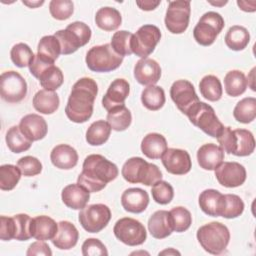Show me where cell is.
I'll return each instance as SVG.
<instances>
[{"label": "cell", "instance_id": "6da1fadb", "mask_svg": "<svg viewBox=\"0 0 256 256\" xmlns=\"http://www.w3.org/2000/svg\"><path fill=\"white\" fill-rule=\"evenodd\" d=\"M97 93L98 86L92 78H80L73 85L65 107L68 119L75 123H84L89 120L93 114Z\"/></svg>", "mask_w": 256, "mask_h": 256}, {"label": "cell", "instance_id": "7a4b0ae2", "mask_svg": "<svg viewBox=\"0 0 256 256\" xmlns=\"http://www.w3.org/2000/svg\"><path fill=\"white\" fill-rule=\"evenodd\" d=\"M117 166L102 155H88L82 165V172L77 178V183L90 193L99 192L107 183L118 176Z\"/></svg>", "mask_w": 256, "mask_h": 256}, {"label": "cell", "instance_id": "3957f363", "mask_svg": "<svg viewBox=\"0 0 256 256\" xmlns=\"http://www.w3.org/2000/svg\"><path fill=\"white\" fill-rule=\"evenodd\" d=\"M121 174L129 183H141L146 186H152L162 179V172L157 165L149 163L141 157L129 158L124 163Z\"/></svg>", "mask_w": 256, "mask_h": 256}, {"label": "cell", "instance_id": "277c9868", "mask_svg": "<svg viewBox=\"0 0 256 256\" xmlns=\"http://www.w3.org/2000/svg\"><path fill=\"white\" fill-rule=\"evenodd\" d=\"M197 240L201 247L208 253L219 255L225 251L229 244L230 232L220 222H210L197 230Z\"/></svg>", "mask_w": 256, "mask_h": 256}, {"label": "cell", "instance_id": "5b68a950", "mask_svg": "<svg viewBox=\"0 0 256 256\" xmlns=\"http://www.w3.org/2000/svg\"><path fill=\"white\" fill-rule=\"evenodd\" d=\"M61 46V54L69 55L86 45L91 38V29L84 22L75 21L65 29L54 33Z\"/></svg>", "mask_w": 256, "mask_h": 256}, {"label": "cell", "instance_id": "8992f818", "mask_svg": "<svg viewBox=\"0 0 256 256\" xmlns=\"http://www.w3.org/2000/svg\"><path fill=\"white\" fill-rule=\"evenodd\" d=\"M85 61L91 71L110 72L122 64L123 56L117 54L111 44H103L89 49Z\"/></svg>", "mask_w": 256, "mask_h": 256}, {"label": "cell", "instance_id": "52a82bcc", "mask_svg": "<svg viewBox=\"0 0 256 256\" xmlns=\"http://www.w3.org/2000/svg\"><path fill=\"white\" fill-rule=\"evenodd\" d=\"M186 116L194 126L214 138H217L224 127L216 116L214 109L205 102L199 101L190 109Z\"/></svg>", "mask_w": 256, "mask_h": 256}, {"label": "cell", "instance_id": "ba28073f", "mask_svg": "<svg viewBox=\"0 0 256 256\" xmlns=\"http://www.w3.org/2000/svg\"><path fill=\"white\" fill-rule=\"evenodd\" d=\"M224 25V19L219 13L214 11L206 12L194 27V39L202 46H210L222 31Z\"/></svg>", "mask_w": 256, "mask_h": 256}, {"label": "cell", "instance_id": "9c48e42d", "mask_svg": "<svg viewBox=\"0 0 256 256\" xmlns=\"http://www.w3.org/2000/svg\"><path fill=\"white\" fill-rule=\"evenodd\" d=\"M111 219V211L104 204H91L80 210L78 220L81 226L89 233H98L103 230Z\"/></svg>", "mask_w": 256, "mask_h": 256}, {"label": "cell", "instance_id": "30bf717a", "mask_svg": "<svg viewBox=\"0 0 256 256\" xmlns=\"http://www.w3.org/2000/svg\"><path fill=\"white\" fill-rule=\"evenodd\" d=\"M115 237L128 246H137L145 242L147 232L144 225L133 218L124 217L119 219L113 228Z\"/></svg>", "mask_w": 256, "mask_h": 256}, {"label": "cell", "instance_id": "8fae6325", "mask_svg": "<svg viewBox=\"0 0 256 256\" xmlns=\"http://www.w3.org/2000/svg\"><path fill=\"white\" fill-rule=\"evenodd\" d=\"M160 38L161 32L157 26L152 24L141 26L136 33L133 34L131 40L132 53L138 57L147 58V56L154 51Z\"/></svg>", "mask_w": 256, "mask_h": 256}, {"label": "cell", "instance_id": "7c38bea8", "mask_svg": "<svg viewBox=\"0 0 256 256\" xmlns=\"http://www.w3.org/2000/svg\"><path fill=\"white\" fill-rule=\"evenodd\" d=\"M191 13V3L187 0L170 1L165 15V26L173 34L183 33L188 25Z\"/></svg>", "mask_w": 256, "mask_h": 256}, {"label": "cell", "instance_id": "4fadbf2b", "mask_svg": "<svg viewBox=\"0 0 256 256\" xmlns=\"http://www.w3.org/2000/svg\"><path fill=\"white\" fill-rule=\"evenodd\" d=\"M27 94V83L16 71L3 72L0 78V95L8 103H18Z\"/></svg>", "mask_w": 256, "mask_h": 256}, {"label": "cell", "instance_id": "5bb4252c", "mask_svg": "<svg viewBox=\"0 0 256 256\" xmlns=\"http://www.w3.org/2000/svg\"><path fill=\"white\" fill-rule=\"evenodd\" d=\"M170 96L177 108L185 115L200 101L192 83L183 79L177 80L172 84Z\"/></svg>", "mask_w": 256, "mask_h": 256}, {"label": "cell", "instance_id": "9a60e30c", "mask_svg": "<svg viewBox=\"0 0 256 256\" xmlns=\"http://www.w3.org/2000/svg\"><path fill=\"white\" fill-rule=\"evenodd\" d=\"M215 177L222 186L234 188L245 182L246 170L238 162H222L215 169Z\"/></svg>", "mask_w": 256, "mask_h": 256}, {"label": "cell", "instance_id": "2e32d148", "mask_svg": "<svg viewBox=\"0 0 256 256\" xmlns=\"http://www.w3.org/2000/svg\"><path fill=\"white\" fill-rule=\"evenodd\" d=\"M161 160L167 172L174 175H184L192 167L190 155L183 149L168 148L162 155Z\"/></svg>", "mask_w": 256, "mask_h": 256}, {"label": "cell", "instance_id": "e0dca14e", "mask_svg": "<svg viewBox=\"0 0 256 256\" xmlns=\"http://www.w3.org/2000/svg\"><path fill=\"white\" fill-rule=\"evenodd\" d=\"M134 77L141 85H155L161 77V67L151 58H142L134 66Z\"/></svg>", "mask_w": 256, "mask_h": 256}, {"label": "cell", "instance_id": "ac0fdd59", "mask_svg": "<svg viewBox=\"0 0 256 256\" xmlns=\"http://www.w3.org/2000/svg\"><path fill=\"white\" fill-rule=\"evenodd\" d=\"M130 92L129 83L123 78L115 79L108 87L106 94L102 98V105L110 111L113 108L125 105V100Z\"/></svg>", "mask_w": 256, "mask_h": 256}, {"label": "cell", "instance_id": "d6986e66", "mask_svg": "<svg viewBox=\"0 0 256 256\" xmlns=\"http://www.w3.org/2000/svg\"><path fill=\"white\" fill-rule=\"evenodd\" d=\"M21 132L32 142L43 139L48 131L45 119L38 114L25 115L19 123Z\"/></svg>", "mask_w": 256, "mask_h": 256}, {"label": "cell", "instance_id": "ffe728a7", "mask_svg": "<svg viewBox=\"0 0 256 256\" xmlns=\"http://www.w3.org/2000/svg\"><path fill=\"white\" fill-rule=\"evenodd\" d=\"M199 206L201 210L212 217L222 215L225 195L215 189H206L199 195Z\"/></svg>", "mask_w": 256, "mask_h": 256}, {"label": "cell", "instance_id": "44dd1931", "mask_svg": "<svg viewBox=\"0 0 256 256\" xmlns=\"http://www.w3.org/2000/svg\"><path fill=\"white\" fill-rule=\"evenodd\" d=\"M149 204L148 193L141 188H128L121 196L122 207L131 213H142Z\"/></svg>", "mask_w": 256, "mask_h": 256}, {"label": "cell", "instance_id": "7402d4cb", "mask_svg": "<svg viewBox=\"0 0 256 256\" xmlns=\"http://www.w3.org/2000/svg\"><path fill=\"white\" fill-rule=\"evenodd\" d=\"M148 229L152 237L156 239H164L171 235L174 230L170 212L166 210L154 212L148 220Z\"/></svg>", "mask_w": 256, "mask_h": 256}, {"label": "cell", "instance_id": "603a6c76", "mask_svg": "<svg viewBox=\"0 0 256 256\" xmlns=\"http://www.w3.org/2000/svg\"><path fill=\"white\" fill-rule=\"evenodd\" d=\"M197 160L204 170H215L224 160V151L216 144L207 143L198 149Z\"/></svg>", "mask_w": 256, "mask_h": 256}, {"label": "cell", "instance_id": "cb8c5ba5", "mask_svg": "<svg viewBox=\"0 0 256 256\" xmlns=\"http://www.w3.org/2000/svg\"><path fill=\"white\" fill-rule=\"evenodd\" d=\"M61 198L68 208L81 210L87 205L90 199V192L78 183L69 184L63 188Z\"/></svg>", "mask_w": 256, "mask_h": 256}, {"label": "cell", "instance_id": "d4e9b609", "mask_svg": "<svg viewBox=\"0 0 256 256\" xmlns=\"http://www.w3.org/2000/svg\"><path fill=\"white\" fill-rule=\"evenodd\" d=\"M50 159L56 168L69 170L77 165L78 153L68 144H59L52 149Z\"/></svg>", "mask_w": 256, "mask_h": 256}, {"label": "cell", "instance_id": "484cf974", "mask_svg": "<svg viewBox=\"0 0 256 256\" xmlns=\"http://www.w3.org/2000/svg\"><path fill=\"white\" fill-rule=\"evenodd\" d=\"M79 232L74 224L69 221H60L52 243L58 249L69 250L77 244Z\"/></svg>", "mask_w": 256, "mask_h": 256}, {"label": "cell", "instance_id": "4316f807", "mask_svg": "<svg viewBox=\"0 0 256 256\" xmlns=\"http://www.w3.org/2000/svg\"><path fill=\"white\" fill-rule=\"evenodd\" d=\"M58 230V224L49 216L40 215L32 218L31 235L36 240H52Z\"/></svg>", "mask_w": 256, "mask_h": 256}, {"label": "cell", "instance_id": "83f0119b", "mask_svg": "<svg viewBox=\"0 0 256 256\" xmlns=\"http://www.w3.org/2000/svg\"><path fill=\"white\" fill-rule=\"evenodd\" d=\"M167 149V141L162 134L149 133L142 139L141 151L149 159L161 158Z\"/></svg>", "mask_w": 256, "mask_h": 256}, {"label": "cell", "instance_id": "f1b7e54d", "mask_svg": "<svg viewBox=\"0 0 256 256\" xmlns=\"http://www.w3.org/2000/svg\"><path fill=\"white\" fill-rule=\"evenodd\" d=\"M60 104L59 97L56 92L49 90H39L33 97V106L36 111L42 114L54 113Z\"/></svg>", "mask_w": 256, "mask_h": 256}, {"label": "cell", "instance_id": "f546056e", "mask_svg": "<svg viewBox=\"0 0 256 256\" xmlns=\"http://www.w3.org/2000/svg\"><path fill=\"white\" fill-rule=\"evenodd\" d=\"M122 22L120 12L113 7H102L95 15L96 25L104 31H114L119 28Z\"/></svg>", "mask_w": 256, "mask_h": 256}, {"label": "cell", "instance_id": "4dcf8cb0", "mask_svg": "<svg viewBox=\"0 0 256 256\" xmlns=\"http://www.w3.org/2000/svg\"><path fill=\"white\" fill-rule=\"evenodd\" d=\"M250 41L248 30L240 25L230 27L225 35V43L227 47L234 51H240L246 48Z\"/></svg>", "mask_w": 256, "mask_h": 256}, {"label": "cell", "instance_id": "1f68e13d", "mask_svg": "<svg viewBox=\"0 0 256 256\" xmlns=\"http://www.w3.org/2000/svg\"><path fill=\"white\" fill-rule=\"evenodd\" d=\"M111 130L112 129L107 121L97 120L87 129L86 141L92 146H100L108 140Z\"/></svg>", "mask_w": 256, "mask_h": 256}, {"label": "cell", "instance_id": "d6a6232c", "mask_svg": "<svg viewBox=\"0 0 256 256\" xmlns=\"http://www.w3.org/2000/svg\"><path fill=\"white\" fill-rule=\"evenodd\" d=\"M224 88L229 96L237 97L243 94L247 88V80L240 70H231L224 77Z\"/></svg>", "mask_w": 256, "mask_h": 256}, {"label": "cell", "instance_id": "836d02e7", "mask_svg": "<svg viewBox=\"0 0 256 256\" xmlns=\"http://www.w3.org/2000/svg\"><path fill=\"white\" fill-rule=\"evenodd\" d=\"M165 92L160 86H147L141 93L142 104L151 111H157L162 108L165 104Z\"/></svg>", "mask_w": 256, "mask_h": 256}, {"label": "cell", "instance_id": "e575fe53", "mask_svg": "<svg viewBox=\"0 0 256 256\" xmlns=\"http://www.w3.org/2000/svg\"><path fill=\"white\" fill-rule=\"evenodd\" d=\"M132 121V115L130 110L125 106H119L108 111L107 122L110 125L111 129L115 131H124L126 130Z\"/></svg>", "mask_w": 256, "mask_h": 256}, {"label": "cell", "instance_id": "d590c367", "mask_svg": "<svg viewBox=\"0 0 256 256\" xmlns=\"http://www.w3.org/2000/svg\"><path fill=\"white\" fill-rule=\"evenodd\" d=\"M5 140L8 148L13 153H21L27 151L32 145V141L29 140L21 132L19 126L10 127L6 132Z\"/></svg>", "mask_w": 256, "mask_h": 256}, {"label": "cell", "instance_id": "8d00e7d4", "mask_svg": "<svg viewBox=\"0 0 256 256\" xmlns=\"http://www.w3.org/2000/svg\"><path fill=\"white\" fill-rule=\"evenodd\" d=\"M199 90L201 95L212 102L218 101L222 97L223 89L220 80L214 75L204 76L199 83Z\"/></svg>", "mask_w": 256, "mask_h": 256}, {"label": "cell", "instance_id": "74e56055", "mask_svg": "<svg viewBox=\"0 0 256 256\" xmlns=\"http://www.w3.org/2000/svg\"><path fill=\"white\" fill-rule=\"evenodd\" d=\"M233 116L240 123L248 124L252 122L256 117V99L246 97L240 100L233 110Z\"/></svg>", "mask_w": 256, "mask_h": 256}, {"label": "cell", "instance_id": "f35d334b", "mask_svg": "<svg viewBox=\"0 0 256 256\" xmlns=\"http://www.w3.org/2000/svg\"><path fill=\"white\" fill-rule=\"evenodd\" d=\"M37 54L47 60L55 62L61 54V46L58 39L54 35L42 37L37 46Z\"/></svg>", "mask_w": 256, "mask_h": 256}, {"label": "cell", "instance_id": "ab89813d", "mask_svg": "<svg viewBox=\"0 0 256 256\" xmlns=\"http://www.w3.org/2000/svg\"><path fill=\"white\" fill-rule=\"evenodd\" d=\"M233 131L236 136V146L233 155L242 157L252 154L255 149L253 134L246 129H235Z\"/></svg>", "mask_w": 256, "mask_h": 256}, {"label": "cell", "instance_id": "60d3db41", "mask_svg": "<svg viewBox=\"0 0 256 256\" xmlns=\"http://www.w3.org/2000/svg\"><path fill=\"white\" fill-rule=\"evenodd\" d=\"M38 80L42 88H44L45 90L55 91L63 84L64 77L59 67L51 65L40 74Z\"/></svg>", "mask_w": 256, "mask_h": 256}, {"label": "cell", "instance_id": "b9f144b4", "mask_svg": "<svg viewBox=\"0 0 256 256\" xmlns=\"http://www.w3.org/2000/svg\"><path fill=\"white\" fill-rule=\"evenodd\" d=\"M21 171L12 164H4L0 166V189L10 191L16 187L20 178Z\"/></svg>", "mask_w": 256, "mask_h": 256}, {"label": "cell", "instance_id": "7bdbcfd3", "mask_svg": "<svg viewBox=\"0 0 256 256\" xmlns=\"http://www.w3.org/2000/svg\"><path fill=\"white\" fill-rule=\"evenodd\" d=\"M133 34L126 30H120L113 34L111 39V46L113 50L121 55V56H127L132 54L131 49V40H132Z\"/></svg>", "mask_w": 256, "mask_h": 256}, {"label": "cell", "instance_id": "ee69618b", "mask_svg": "<svg viewBox=\"0 0 256 256\" xmlns=\"http://www.w3.org/2000/svg\"><path fill=\"white\" fill-rule=\"evenodd\" d=\"M169 212L174 231L184 232L187 229H189L192 223V216L189 210L182 206H177L172 208Z\"/></svg>", "mask_w": 256, "mask_h": 256}, {"label": "cell", "instance_id": "f6af8a7d", "mask_svg": "<svg viewBox=\"0 0 256 256\" xmlns=\"http://www.w3.org/2000/svg\"><path fill=\"white\" fill-rule=\"evenodd\" d=\"M33 51L31 48L25 43H17L15 44L10 51V57L12 62L20 68H24L29 66L30 62L34 58Z\"/></svg>", "mask_w": 256, "mask_h": 256}, {"label": "cell", "instance_id": "bcb514c9", "mask_svg": "<svg viewBox=\"0 0 256 256\" xmlns=\"http://www.w3.org/2000/svg\"><path fill=\"white\" fill-rule=\"evenodd\" d=\"M151 194L153 200L161 205L170 203L174 197V190L171 184L166 181L159 180L152 185Z\"/></svg>", "mask_w": 256, "mask_h": 256}, {"label": "cell", "instance_id": "7dc6e473", "mask_svg": "<svg viewBox=\"0 0 256 256\" xmlns=\"http://www.w3.org/2000/svg\"><path fill=\"white\" fill-rule=\"evenodd\" d=\"M244 211V202L235 194H225L224 208L221 217L232 219L240 216Z\"/></svg>", "mask_w": 256, "mask_h": 256}, {"label": "cell", "instance_id": "c3c4849f", "mask_svg": "<svg viewBox=\"0 0 256 256\" xmlns=\"http://www.w3.org/2000/svg\"><path fill=\"white\" fill-rule=\"evenodd\" d=\"M49 11L54 19L62 21L70 18L74 11V5L70 0H52L49 3Z\"/></svg>", "mask_w": 256, "mask_h": 256}, {"label": "cell", "instance_id": "681fc988", "mask_svg": "<svg viewBox=\"0 0 256 256\" xmlns=\"http://www.w3.org/2000/svg\"><path fill=\"white\" fill-rule=\"evenodd\" d=\"M16 226L15 238L18 241H26L29 240L31 235V221L32 218L27 214H17L13 216Z\"/></svg>", "mask_w": 256, "mask_h": 256}, {"label": "cell", "instance_id": "f907efd6", "mask_svg": "<svg viewBox=\"0 0 256 256\" xmlns=\"http://www.w3.org/2000/svg\"><path fill=\"white\" fill-rule=\"evenodd\" d=\"M17 167L20 169L22 175L26 177L36 176L42 171V164L40 160L33 156H24L17 162Z\"/></svg>", "mask_w": 256, "mask_h": 256}, {"label": "cell", "instance_id": "816d5d0a", "mask_svg": "<svg viewBox=\"0 0 256 256\" xmlns=\"http://www.w3.org/2000/svg\"><path fill=\"white\" fill-rule=\"evenodd\" d=\"M82 254L84 256H106L108 251L99 239L88 238L82 244Z\"/></svg>", "mask_w": 256, "mask_h": 256}, {"label": "cell", "instance_id": "f5cc1de1", "mask_svg": "<svg viewBox=\"0 0 256 256\" xmlns=\"http://www.w3.org/2000/svg\"><path fill=\"white\" fill-rule=\"evenodd\" d=\"M217 140L224 152L234 154L236 146V136L231 127H223L221 133L217 136Z\"/></svg>", "mask_w": 256, "mask_h": 256}, {"label": "cell", "instance_id": "db71d44e", "mask_svg": "<svg viewBox=\"0 0 256 256\" xmlns=\"http://www.w3.org/2000/svg\"><path fill=\"white\" fill-rule=\"evenodd\" d=\"M16 226L13 217H0V239L3 241H9L15 238Z\"/></svg>", "mask_w": 256, "mask_h": 256}, {"label": "cell", "instance_id": "11a10c76", "mask_svg": "<svg viewBox=\"0 0 256 256\" xmlns=\"http://www.w3.org/2000/svg\"><path fill=\"white\" fill-rule=\"evenodd\" d=\"M51 65H54V62L50 61V60H47L43 57H41L40 55H35L34 58L32 59V61L30 62L29 64V70H30V73L38 79V77L40 76V74L46 69L48 68L49 66Z\"/></svg>", "mask_w": 256, "mask_h": 256}, {"label": "cell", "instance_id": "9f6ffc18", "mask_svg": "<svg viewBox=\"0 0 256 256\" xmlns=\"http://www.w3.org/2000/svg\"><path fill=\"white\" fill-rule=\"evenodd\" d=\"M26 254L28 256H33V255H44V256H51L52 255V251L49 247V245L45 242V241H41L38 240L34 243H32Z\"/></svg>", "mask_w": 256, "mask_h": 256}, {"label": "cell", "instance_id": "6f0895ef", "mask_svg": "<svg viewBox=\"0 0 256 256\" xmlns=\"http://www.w3.org/2000/svg\"><path fill=\"white\" fill-rule=\"evenodd\" d=\"M161 1H152V0H144V1H136V5L144 11H151L154 10Z\"/></svg>", "mask_w": 256, "mask_h": 256}, {"label": "cell", "instance_id": "680465c9", "mask_svg": "<svg viewBox=\"0 0 256 256\" xmlns=\"http://www.w3.org/2000/svg\"><path fill=\"white\" fill-rule=\"evenodd\" d=\"M238 6L241 10L245 12H254L256 10V2L255 1H237Z\"/></svg>", "mask_w": 256, "mask_h": 256}, {"label": "cell", "instance_id": "91938a15", "mask_svg": "<svg viewBox=\"0 0 256 256\" xmlns=\"http://www.w3.org/2000/svg\"><path fill=\"white\" fill-rule=\"evenodd\" d=\"M254 74H255V67L254 68H252V70L250 71V74L248 75V77H247V84L250 86V88L253 90V91H255V85H254V79H255V77H254Z\"/></svg>", "mask_w": 256, "mask_h": 256}, {"label": "cell", "instance_id": "94428289", "mask_svg": "<svg viewBox=\"0 0 256 256\" xmlns=\"http://www.w3.org/2000/svg\"><path fill=\"white\" fill-rule=\"evenodd\" d=\"M22 3L27 5L30 8H36L38 6H41L44 3V1H32V2H30V1H22Z\"/></svg>", "mask_w": 256, "mask_h": 256}, {"label": "cell", "instance_id": "6125c7cd", "mask_svg": "<svg viewBox=\"0 0 256 256\" xmlns=\"http://www.w3.org/2000/svg\"><path fill=\"white\" fill-rule=\"evenodd\" d=\"M165 254H168V255H180V252H178L177 250H174L173 248H169V249H166V250H164V251H162V252H160L159 253V255H165Z\"/></svg>", "mask_w": 256, "mask_h": 256}, {"label": "cell", "instance_id": "be15d7a7", "mask_svg": "<svg viewBox=\"0 0 256 256\" xmlns=\"http://www.w3.org/2000/svg\"><path fill=\"white\" fill-rule=\"evenodd\" d=\"M209 3H211L212 5H225L227 3V1H223L222 3H218V2H209Z\"/></svg>", "mask_w": 256, "mask_h": 256}]
</instances>
